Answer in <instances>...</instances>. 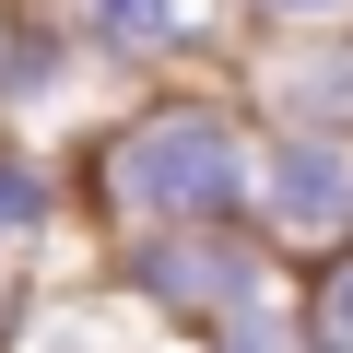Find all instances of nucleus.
<instances>
[{"instance_id": "obj_7", "label": "nucleus", "mask_w": 353, "mask_h": 353, "mask_svg": "<svg viewBox=\"0 0 353 353\" xmlns=\"http://www.w3.org/2000/svg\"><path fill=\"white\" fill-rule=\"evenodd\" d=\"M236 24L271 36V48H283V36H341V24H353V0H236Z\"/></svg>"}, {"instance_id": "obj_1", "label": "nucleus", "mask_w": 353, "mask_h": 353, "mask_svg": "<svg viewBox=\"0 0 353 353\" xmlns=\"http://www.w3.org/2000/svg\"><path fill=\"white\" fill-rule=\"evenodd\" d=\"M94 212L118 236L153 224H259V106L248 94H130L94 130Z\"/></svg>"}, {"instance_id": "obj_6", "label": "nucleus", "mask_w": 353, "mask_h": 353, "mask_svg": "<svg viewBox=\"0 0 353 353\" xmlns=\"http://www.w3.org/2000/svg\"><path fill=\"white\" fill-rule=\"evenodd\" d=\"M201 353H306V294H259L224 330H201Z\"/></svg>"}, {"instance_id": "obj_8", "label": "nucleus", "mask_w": 353, "mask_h": 353, "mask_svg": "<svg viewBox=\"0 0 353 353\" xmlns=\"http://www.w3.org/2000/svg\"><path fill=\"white\" fill-rule=\"evenodd\" d=\"M306 330H341V341H353V248L306 259Z\"/></svg>"}, {"instance_id": "obj_9", "label": "nucleus", "mask_w": 353, "mask_h": 353, "mask_svg": "<svg viewBox=\"0 0 353 353\" xmlns=\"http://www.w3.org/2000/svg\"><path fill=\"white\" fill-rule=\"evenodd\" d=\"M306 353H353V341H341V330H306Z\"/></svg>"}, {"instance_id": "obj_2", "label": "nucleus", "mask_w": 353, "mask_h": 353, "mask_svg": "<svg viewBox=\"0 0 353 353\" xmlns=\"http://www.w3.org/2000/svg\"><path fill=\"white\" fill-rule=\"evenodd\" d=\"M141 318H176V330H224L236 306L283 294V248L259 224H153V236H118V271H106Z\"/></svg>"}, {"instance_id": "obj_3", "label": "nucleus", "mask_w": 353, "mask_h": 353, "mask_svg": "<svg viewBox=\"0 0 353 353\" xmlns=\"http://www.w3.org/2000/svg\"><path fill=\"white\" fill-rule=\"evenodd\" d=\"M259 236L283 259L353 248V130H271L259 118Z\"/></svg>"}, {"instance_id": "obj_4", "label": "nucleus", "mask_w": 353, "mask_h": 353, "mask_svg": "<svg viewBox=\"0 0 353 353\" xmlns=\"http://www.w3.org/2000/svg\"><path fill=\"white\" fill-rule=\"evenodd\" d=\"M224 12L236 0H71V36L94 48V71H165V59H201Z\"/></svg>"}, {"instance_id": "obj_5", "label": "nucleus", "mask_w": 353, "mask_h": 353, "mask_svg": "<svg viewBox=\"0 0 353 353\" xmlns=\"http://www.w3.org/2000/svg\"><path fill=\"white\" fill-rule=\"evenodd\" d=\"M59 165L36 153V141H0V259H12V248H36L48 224H59Z\"/></svg>"}]
</instances>
